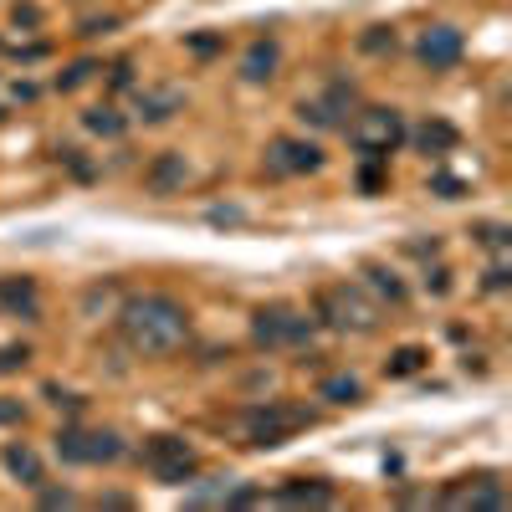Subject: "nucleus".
I'll use <instances>...</instances> for the list:
<instances>
[{"label": "nucleus", "instance_id": "1", "mask_svg": "<svg viewBox=\"0 0 512 512\" xmlns=\"http://www.w3.org/2000/svg\"><path fill=\"white\" fill-rule=\"evenodd\" d=\"M118 333L134 354L164 359V354H180L190 344V313L164 292H144V297H128L118 308Z\"/></svg>", "mask_w": 512, "mask_h": 512}, {"label": "nucleus", "instance_id": "2", "mask_svg": "<svg viewBox=\"0 0 512 512\" xmlns=\"http://www.w3.org/2000/svg\"><path fill=\"white\" fill-rule=\"evenodd\" d=\"M318 318L338 333H374L379 323V308H374V297L354 282H333L318 292Z\"/></svg>", "mask_w": 512, "mask_h": 512}, {"label": "nucleus", "instance_id": "3", "mask_svg": "<svg viewBox=\"0 0 512 512\" xmlns=\"http://www.w3.org/2000/svg\"><path fill=\"white\" fill-rule=\"evenodd\" d=\"M344 128H349V144H354L364 159H390V154L405 144V118H400V108H359Z\"/></svg>", "mask_w": 512, "mask_h": 512}, {"label": "nucleus", "instance_id": "4", "mask_svg": "<svg viewBox=\"0 0 512 512\" xmlns=\"http://www.w3.org/2000/svg\"><path fill=\"white\" fill-rule=\"evenodd\" d=\"M313 425V410L308 405H292V400H267V405H256L251 415H246V441L251 446H282V441H292L297 431H308Z\"/></svg>", "mask_w": 512, "mask_h": 512}, {"label": "nucleus", "instance_id": "5", "mask_svg": "<svg viewBox=\"0 0 512 512\" xmlns=\"http://www.w3.org/2000/svg\"><path fill=\"white\" fill-rule=\"evenodd\" d=\"M251 338H256V349H303V344H313V318L297 313V308H287V303L256 308Z\"/></svg>", "mask_w": 512, "mask_h": 512}, {"label": "nucleus", "instance_id": "6", "mask_svg": "<svg viewBox=\"0 0 512 512\" xmlns=\"http://www.w3.org/2000/svg\"><path fill=\"white\" fill-rule=\"evenodd\" d=\"M144 466L149 477L164 482V487H185L195 472H200V451L185 441V436H149L144 446Z\"/></svg>", "mask_w": 512, "mask_h": 512}, {"label": "nucleus", "instance_id": "7", "mask_svg": "<svg viewBox=\"0 0 512 512\" xmlns=\"http://www.w3.org/2000/svg\"><path fill=\"white\" fill-rule=\"evenodd\" d=\"M57 456L72 466H103L123 456V441L113 431H62L57 436Z\"/></svg>", "mask_w": 512, "mask_h": 512}, {"label": "nucleus", "instance_id": "8", "mask_svg": "<svg viewBox=\"0 0 512 512\" xmlns=\"http://www.w3.org/2000/svg\"><path fill=\"white\" fill-rule=\"evenodd\" d=\"M415 57H420V67H431V72H451L466 57V41H461L456 26H431V31H420Z\"/></svg>", "mask_w": 512, "mask_h": 512}, {"label": "nucleus", "instance_id": "9", "mask_svg": "<svg viewBox=\"0 0 512 512\" xmlns=\"http://www.w3.org/2000/svg\"><path fill=\"white\" fill-rule=\"evenodd\" d=\"M267 169L272 175H313V169H323V149L308 139H272Z\"/></svg>", "mask_w": 512, "mask_h": 512}, {"label": "nucleus", "instance_id": "10", "mask_svg": "<svg viewBox=\"0 0 512 512\" xmlns=\"http://www.w3.org/2000/svg\"><path fill=\"white\" fill-rule=\"evenodd\" d=\"M349 108H354V88H349V82H333L323 98H313V103L297 108V118L318 123V128H344V123H349V118H344Z\"/></svg>", "mask_w": 512, "mask_h": 512}, {"label": "nucleus", "instance_id": "11", "mask_svg": "<svg viewBox=\"0 0 512 512\" xmlns=\"http://www.w3.org/2000/svg\"><path fill=\"white\" fill-rule=\"evenodd\" d=\"M446 507H507V492L497 477H461L456 487L441 492Z\"/></svg>", "mask_w": 512, "mask_h": 512}, {"label": "nucleus", "instance_id": "12", "mask_svg": "<svg viewBox=\"0 0 512 512\" xmlns=\"http://www.w3.org/2000/svg\"><path fill=\"white\" fill-rule=\"evenodd\" d=\"M277 62H282L277 41L262 36V41H251V47H246V57H241V77H246V82H272V77H277Z\"/></svg>", "mask_w": 512, "mask_h": 512}, {"label": "nucleus", "instance_id": "13", "mask_svg": "<svg viewBox=\"0 0 512 512\" xmlns=\"http://www.w3.org/2000/svg\"><path fill=\"white\" fill-rule=\"evenodd\" d=\"M0 308L16 313V318H36V313H41L36 282H26V277H6V282H0Z\"/></svg>", "mask_w": 512, "mask_h": 512}, {"label": "nucleus", "instance_id": "14", "mask_svg": "<svg viewBox=\"0 0 512 512\" xmlns=\"http://www.w3.org/2000/svg\"><path fill=\"white\" fill-rule=\"evenodd\" d=\"M277 502H287V507H328V502H333V487L318 482V477H292V482L277 492Z\"/></svg>", "mask_w": 512, "mask_h": 512}, {"label": "nucleus", "instance_id": "15", "mask_svg": "<svg viewBox=\"0 0 512 512\" xmlns=\"http://www.w3.org/2000/svg\"><path fill=\"white\" fill-rule=\"evenodd\" d=\"M410 139H415L420 154H446V149H456L461 134H456V123H446V118H425Z\"/></svg>", "mask_w": 512, "mask_h": 512}, {"label": "nucleus", "instance_id": "16", "mask_svg": "<svg viewBox=\"0 0 512 512\" xmlns=\"http://www.w3.org/2000/svg\"><path fill=\"white\" fill-rule=\"evenodd\" d=\"M6 466L26 482V487H41L47 482V472H41V456L31 451V446H6Z\"/></svg>", "mask_w": 512, "mask_h": 512}, {"label": "nucleus", "instance_id": "17", "mask_svg": "<svg viewBox=\"0 0 512 512\" xmlns=\"http://www.w3.org/2000/svg\"><path fill=\"white\" fill-rule=\"evenodd\" d=\"M180 180H185V159H175V154H164V159L149 169V190H154V195H169Z\"/></svg>", "mask_w": 512, "mask_h": 512}, {"label": "nucleus", "instance_id": "18", "mask_svg": "<svg viewBox=\"0 0 512 512\" xmlns=\"http://www.w3.org/2000/svg\"><path fill=\"white\" fill-rule=\"evenodd\" d=\"M323 400H333V405H359V400H364V384H359L354 374H328V379H323Z\"/></svg>", "mask_w": 512, "mask_h": 512}, {"label": "nucleus", "instance_id": "19", "mask_svg": "<svg viewBox=\"0 0 512 512\" xmlns=\"http://www.w3.org/2000/svg\"><path fill=\"white\" fill-rule=\"evenodd\" d=\"M139 108H144L149 123H164L169 113L180 108V93H175V88H164V93H139Z\"/></svg>", "mask_w": 512, "mask_h": 512}, {"label": "nucleus", "instance_id": "20", "mask_svg": "<svg viewBox=\"0 0 512 512\" xmlns=\"http://www.w3.org/2000/svg\"><path fill=\"white\" fill-rule=\"evenodd\" d=\"M82 123H88V134H103V139H118L123 134V113L118 108H88V113H82Z\"/></svg>", "mask_w": 512, "mask_h": 512}, {"label": "nucleus", "instance_id": "21", "mask_svg": "<svg viewBox=\"0 0 512 512\" xmlns=\"http://www.w3.org/2000/svg\"><path fill=\"white\" fill-rule=\"evenodd\" d=\"M369 282H374V292H384V297H390V303H405V282H400L395 272L369 267Z\"/></svg>", "mask_w": 512, "mask_h": 512}, {"label": "nucleus", "instance_id": "22", "mask_svg": "<svg viewBox=\"0 0 512 512\" xmlns=\"http://www.w3.org/2000/svg\"><path fill=\"white\" fill-rule=\"evenodd\" d=\"M93 72H98L93 62H77V67H67V72L57 77V88H62V93H72V88H82V82H88Z\"/></svg>", "mask_w": 512, "mask_h": 512}, {"label": "nucleus", "instance_id": "23", "mask_svg": "<svg viewBox=\"0 0 512 512\" xmlns=\"http://www.w3.org/2000/svg\"><path fill=\"white\" fill-rule=\"evenodd\" d=\"M420 364H425V354H420V349H400V354L390 359V374L400 379V374H415Z\"/></svg>", "mask_w": 512, "mask_h": 512}, {"label": "nucleus", "instance_id": "24", "mask_svg": "<svg viewBox=\"0 0 512 512\" xmlns=\"http://www.w3.org/2000/svg\"><path fill=\"white\" fill-rule=\"evenodd\" d=\"M31 364V349L21 344V349H0V374H11V369H26Z\"/></svg>", "mask_w": 512, "mask_h": 512}, {"label": "nucleus", "instance_id": "25", "mask_svg": "<svg viewBox=\"0 0 512 512\" xmlns=\"http://www.w3.org/2000/svg\"><path fill=\"white\" fill-rule=\"evenodd\" d=\"M379 164H384V159H369V164L359 169V185H364V190H379V185H384V169H379Z\"/></svg>", "mask_w": 512, "mask_h": 512}, {"label": "nucleus", "instance_id": "26", "mask_svg": "<svg viewBox=\"0 0 512 512\" xmlns=\"http://www.w3.org/2000/svg\"><path fill=\"white\" fill-rule=\"evenodd\" d=\"M477 241H487V246H507V226H477Z\"/></svg>", "mask_w": 512, "mask_h": 512}, {"label": "nucleus", "instance_id": "27", "mask_svg": "<svg viewBox=\"0 0 512 512\" xmlns=\"http://www.w3.org/2000/svg\"><path fill=\"white\" fill-rule=\"evenodd\" d=\"M72 502H77V497H72L67 487H62V492H57V487H52V492H41V507H72Z\"/></svg>", "mask_w": 512, "mask_h": 512}, {"label": "nucleus", "instance_id": "28", "mask_svg": "<svg viewBox=\"0 0 512 512\" xmlns=\"http://www.w3.org/2000/svg\"><path fill=\"white\" fill-rule=\"evenodd\" d=\"M21 420V400H0V425H11Z\"/></svg>", "mask_w": 512, "mask_h": 512}]
</instances>
